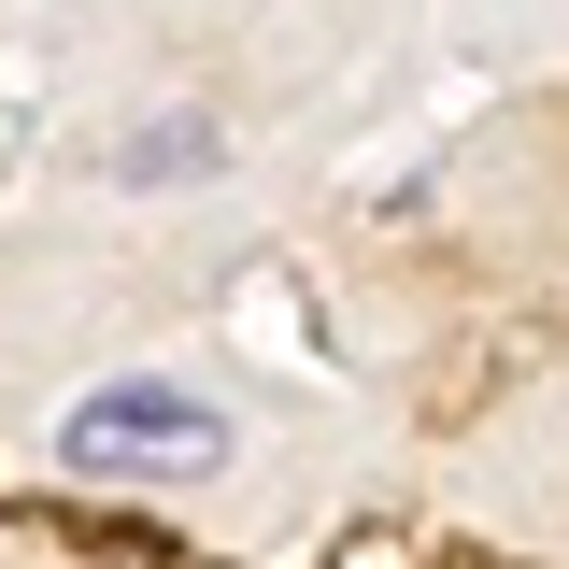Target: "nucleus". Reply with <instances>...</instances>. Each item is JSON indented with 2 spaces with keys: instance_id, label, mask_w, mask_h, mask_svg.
I'll use <instances>...</instances> for the list:
<instances>
[{
  "instance_id": "obj_2",
  "label": "nucleus",
  "mask_w": 569,
  "mask_h": 569,
  "mask_svg": "<svg viewBox=\"0 0 569 569\" xmlns=\"http://www.w3.org/2000/svg\"><path fill=\"white\" fill-rule=\"evenodd\" d=\"M213 171H228V114H213V100H157V114L114 129V186H129V200H186Z\"/></svg>"
},
{
  "instance_id": "obj_1",
  "label": "nucleus",
  "mask_w": 569,
  "mask_h": 569,
  "mask_svg": "<svg viewBox=\"0 0 569 569\" xmlns=\"http://www.w3.org/2000/svg\"><path fill=\"white\" fill-rule=\"evenodd\" d=\"M213 456H228V413L200 385H171V370H114V385H86L58 413V470L71 485H186Z\"/></svg>"
}]
</instances>
